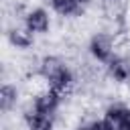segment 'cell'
I'll list each match as a JSON object with an SVG mask.
<instances>
[{"instance_id": "obj_1", "label": "cell", "mask_w": 130, "mask_h": 130, "mask_svg": "<svg viewBox=\"0 0 130 130\" xmlns=\"http://www.w3.org/2000/svg\"><path fill=\"white\" fill-rule=\"evenodd\" d=\"M39 77L45 81L47 87H53L59 93H67L75 83L73 69L59 55H45L39 61Z\"/></svg>"}, {"instance_id": "obj_2", "label": "cell", "mask_w": 130, "mask_h": 130, "mask_svg": "<svg viewBox=\"0 0 130 130\" xmlns=\"http://www.w3.org/2000/svg\"><path fill=\"white\" fill-rule=\"evenodd\" d=\"M87 53L95 63L106 65L116 55V37L110 32H93L87 43Z\"/></svg>"}, {"instance_id": "obj_3", "label": "cell", "mask_w": 130, "mask_h": 130, "mask_svg": "<svg viewBox=\"0 0 130 130\" xmlns=\"http://www.w3.org/2000/svg\"><path fill=\"white\" fill-rule=\"evenodd\" d=\"M61 100H63V93H59L57 89L53 87H43L41 91H37L30 100V106L32 110L41 112V114H47V116H55L57 110L61 108Z\"/></svg>"}, {"instance_id": "obj_4", "label": "cell", "mask_w": 130, "mask_h": 130, "mask_svg": "<svg viewBox=\"0 0 130 130\" xmlns=\"http://www.w3.org/2000/svg\"><path fill=\"white\" fill-rule=\"evenodd\" d=\"M102 122L106 130H128L130 126V108L124 104H112L106 108Z\"/></svg>"}, {"instance_id": "obj_5", "label": "cell", "mask_w": 130, "mask_h": 130, "mask_svg": "<svg viewBox=\"0 0 130 130\" xmlns=\"http://www.w3.org/2000/svg\"><path fill=\"white\" fill-rule=\"evenodd\" d=\"M22 24H24L32 35H47L49 28H51V14H49L47 8L35 6V8H30V10L24 12Z\"/></svg>"}, {"instance_id": "obj_6", "label": "cell", "mask_w": 130, "mask_h": 130, "mask_svg": "<svg viewBox=\"0 0 130 130\" xmlns=\"http://www.w3.org/2000/svg\"><path fill=\"white\" fill-rule=\"evenodd\" d=\"M106 71L110 79H114L116 83H130V57L116 53L106 63Z\"/></svg>"}, {"instance_id": "obj_7", "label": "cell", "mask_w": 130, "mask_h": 130, "mask_svg": "<svg viewBox=\"0 0 130 130\" xmlns=\"http://www.w3.org/2000/svg\"><path fill=\"white\" fill-rule=\"evenodd\" d=\"M51 10L63 18L69 16H77L85 10V6L89 4V0H49Z\"/></svg>"}, {"instance_id": "obj_8", "label": "cell", "mask_w": 130, "mask_h": 130, "mask_svg": "<svg viewBox=\"0 0 130 130\" xmlns=\"http://www.w3.org/2000/svg\"><path fill=\"white\" fill-rule=\"evenodd\" d=\"M24 124L26 130H55V116H47L30 108L24 112Z\"/></svg>"}, {"instance_id": "obj_9", "label": "cell", "mask_w": 130, "mask_h": 130, "mask_svg": "<svg viewBox=\"0 0 130 130\" xmlns=\"http://www.w3.org/2000/svg\"><path fill=\"white\" fill-rule=\"evenodd\" d=\"M8 43H10L14 49L24 51V49H30V47H32L35 35H32L24 24H22V26H14V28L8 30Z\"/></svg>"}, {"instance_id": "obj_10", "label": "cell", "mask_w": 130, "mask_h": 130, "mask_svg": "<svg viewBox=\"0 0 130 130\" xmlns=\"http://www.w3.org/2000/svg\"><path fill=\"white\" fill-rule=\"evenodd\" d=\"M16 102H18V89H16V85L4 83L2 89H0V110L4 114H8L12 108H16Z\"/></svg>"}, {"instance_id": "obj_11", "label": "cell", "mask_w": 130, "mask_h": 130, "mask_svg": "<svg viewBox=\"0 0 130 130\" xmlns=\"http://www.w3.org/2000/svg\"><path fill=\"white\" fill-rule=\"evenodd\" d=\"M81 130H106V126H104L102 118H91L85 124H81Z\"/></svg>"}, {"instance_id": "obj_12", "label": "cell", "mask_w": 130, "mask_h": 130, "mask_svg": "<svg viewBox=\"0 0 130 130\" xmlns=\"http://www.w3.org/2000/svg\"><path fill=\"white\" fill-rule=\"evenodd\" d=\"M120 0H104V4H118Z\"/></svg>"}, {"instance_id": "obj_13", "label": "cell", "mask_w": 130, "mask_h": 130, "mask_svg": "<svg viewBox=\"0 0 130 130\" xmlns=\"http://www.w3.org/2000/svg\"><path fill=\"white\" fill-rule=\"evenodd\" d=\"M128 130H130V126H128Z\"/></svg>"}]
</instances>
